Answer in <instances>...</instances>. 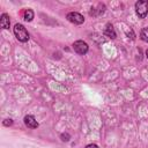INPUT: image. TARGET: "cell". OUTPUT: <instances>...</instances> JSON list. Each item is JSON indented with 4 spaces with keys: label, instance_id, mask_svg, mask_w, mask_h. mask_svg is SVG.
I'll use <instances>...</instances> for the list:
<instances>
[{
    "label": "cell",
    "instance_id": "8992f818",
    "mask_svg": "<svg viewBox=\"0 0 148 148\" xmlns=\"http://www.w3.org/2000/svg\"><path fill=\"white\" fill-rule=\"evenodd\" d=\"M9 24H10L9 16H8V14L3 13L0 17V27L3 28V29H9Z\"/></svg>",
    "mask_w": 148,
    "mask_h": 148
},
{
    "label": "cell",
    "instance_id": "30bf717a",
    "mask_svg": "<svg viewBox=\"0 0 148 148\" xmlns=\"http://www.w3.org/2000/svg\"><path fill=\"white\" fill-rule=\"evenodd\" d=\"M69 134H67V133H64V134H61V140L62 141H68L69 140Z\"/></svg>",
    "mask_w": 148,
    "mask_h": 148
},
{
    "label": "cell",
    "instance_id": "ba28073f",
    "mask_svg": "<svg viewBox=\"0 0 148 148\" xmlns=\"http://www.w3.org/2000/svg\"><path fill=\"white\" fill-rule=\"evenodd\" d=\"M23 17H24V20L27 22H30L34 18V12H32V9H30V8L25 9L24 13H23Z\"/></svg>",
    "mask_w": 148,
    "mask_h": 148
},
{
    "label": "cell",
    "instance_id": "7c38bea8",
    "mask_svg": "<svg viewBox=\"0 0 148 148\" xmlns=\"http://www.w3.org/2000/svg\"><path fill=\"white\" fill-rule=\"evenodd\" d=\"M86 148H98V146L95 145V143H90V145H87Z\"/></svg>",
    "mask_w": 148,
    "mask_h": 148
},
{
    "label": "cell",
    "instance_id": "6da1fadb",
    "mask_svg": "<svg viewBox=\"0 0 148 148\" xmlns=\"http://www.w3.org/2000/svg\"><path fill=\"white\" fill-rule=\"evenodd\" d=\"M14 34H15V37L17 38V40L22 42V43H25L29 40V32L27 31V29L24 28V25L17 23L14 25Z\"/></svg>",
    "mask_w": 148,
    "mask_h": 148
},
{
    "label": "cell",
    "instance_id": "277c9868",
    "mask_svg": "<svg viewBox=\"0 0 148 148\" xmlns=\"http://www.w3.org/2000/svg\"><path fill=\"white\" fill-rule=\"evenodd\" d=\"M66 18H67L69 22L74 23V24H82V23L84 22V17H83L80 13H76V12H71V13H68L67 16H66Z\"/></svg>",
    "mask_w": 148,
    "mask_h": 148
},
{
    "label": "cell",
    "instance_id": "7a4b0ae2",
    "mask_svg": "<svg viewBox=\"0 0 148 148\" xmlns=\"http://www.w3.org/2000/svg\"><path fill=\"white\" fill-rule=\"evenodd\" d=\"M135 12L139 18H145L148 14V1L147 0H139L135 2Z\"/></svg>",
    "mask_w": 148,
    "mask_h": 148
},
{
    "label": "cell",
    "instance_id": "9c48e42d",
    "mask_svg": "<svg viewBox=\"0 0 148 148\" xmlns=\"http://www.w3.org/2000/svg\"><path fill=\"white\" fill-rule=\"evenodd\" d=\"M140 38H141L143 42L148 43V27H147V28H143V29L141 30V32H140Z\"/></svg>",
    "mask_w": 148,
    "mask_h": 148
},
{
    "label": "cell",
    "instance_id": "8fae6325",
    "mask_svg": "<svg viewBox=\"0 0 148 148\" xmlns=\"http://www.w3.org/2000/svg\"><path fill=\"white\" fill-rule=\"evenodd\" d=\"M12 124H13V120H12V119H6V120L3 121V125H5V126H10Z\"/></svg>",
    "mask_w": 148,
    "mask_h": 148
},
{
    "label": "cell",
    "instance_id": "52a82bcc",
    "mask_svg": "<svg viewBox=\"0 0 148 148\" xmlns=\"http://www.w3.org/2000/svg\"><path fill=\"white\" fill-rule=\"evenodd\" d=\"M104 34H105L108 37H110V38H116V32H114V29H113L112 24H110V23H108V24L105 25Z\"/></svg>",
    "mask_w": 148,
    "mask_h": 148
},
{
    "label": "cell",
    "instance_id": "4fadbf2b",
    "mask_svg": "<svg viewBox=\"0 0 148 148\" xmlns=\"http://www.w3.org/2000/svg\"><path fill=\"white\" fill-rule=\"evenodd\" d=\"M146 56H147V58H148V50L146 51Z\"/></svg>",
    "mask_w": 148,
    "mask_h": 148
},
{
    "label": "cell",
    "instance_id": "5b68a950",
    "mask_svg": "<svg viewBox=\"0 0 148 148\" xmlns=\"http://www.w3.org/2000/svg\"><path fill=\"white\" fill-rule=\"evenodd\" d=\"M24 124H25V126L29 127V128H37V127H38L37 120H36L35 117L31 116V114H27V116L24 117Z\"/></svg>",
    "mask_w": 148,
    "mask_h": 148
},
{
    "label": "cell",
    "instance_id": "3957f363",
    "mask_svg": "<svg viewBox=\"0 0 148 148\" xmlns=\"http://www.w3.org/2000/svg\"><path fill=\"white\" fill-rule=\"evenodd\" d=\"M73 49H74V51H75L76 53H79V54H86V53L88 52L89 46H88V44H87L86 42H83V40H76V42L73 43Z\"/></svg>",
    "mask_w": 148,
    "mask_h": 148
}]
</instances>
